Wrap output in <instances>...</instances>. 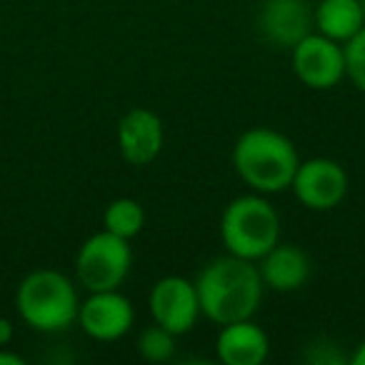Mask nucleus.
Returning a JSON list of instances; mask_svg holds the SVG:
<instances>
[{
    "mask_svg": "<svg viewBox=\"0 0 365 365\" xmlns=\"http://www.w3.org/2000/svg\"><path fill=\"white\" fill-rule=\"evenodd\" d=\"M200 313L218 325L248 320L263 300V278L255 260L225 253L213 258L195 278Z\"/></svg>",
    "mask_w": 365,
    "mask_h": 365,
    "instance_id": "nucleus-1",
    "label": "nucleus"
},
{
    "mask_svg": "<svg viewBox=\"0 0 365 365\" xmlns=\"http://www.w3.org/2000/svg\"><path fill=\"white\" fill-rule=\"evenodd\" d=\"M300 155L293 140L273 128H248L233 145V168L250 190L273 195L290 190Z\"/></svg>",
    "mask_w": 365,
    "mask_h": 365,
    "instance_id": "nucleus-2",
    "label": "nucleus"
},
{
    "mask_svg": "<svg viewBox=\"0 0 365 365\" xmlns=\"http://www.w3.org/2000/svg\"><path fill=\"white\" fill-rule=\"evenodd\" d=\"M16 310L23 323L38 333H63L78 323L81 298L68 275L53 268H38L18 283Z\"/></svg>",
    "mask_w": 365,
    "mask_h": 365,
    "instance_id": "nucleus-3",
    "label": "nucleus"
},
{
    "mask_svg": "<svg viewBox=\"0 0 365 365\" xmlns=\"http://www.w3.org/2000/svg\"><path fill=\"white\" fill-rule=\"evenodd\" d=\"M220 240L225 253L258 263L280 240V215L263 193L238 195L220 215Z\"/></svg>",
    "mask_w": 365,
    "mask_h": 365,
    "instance_id": "nucleus-4",
    "label": "nucleus"
},
{
    "mask_svg": "<svg viewBox=\"0 0 365 365\" xmlns=\"http://www.w3.org/2000/svg\"><path fill=\"white\" fill-rule=\"evenodd\" d=\"M133 268L130 240L98 230L91 238L83 240L76 255V278L88 293L96 290H118L125 283L128 273Z\"/></svg>",
    "mask_w": 365,
    "mask_h": 365,
    "instance_id": "nucleus-5",
    "label": "nucleus"
},
{
    "mask_svg": "<svg viewBox=\"0 0 365 365\" xmlns=\"http://www.w3.org/2000/svg\"><path fill=\"white\" fill-rule=\"evenodd\" d=\"M348 173L333 158H308L298 163L290 182L295 200L308 210H333L348 195Z\"/></svg>",
    "mask_w": 365,
    "mask_h": 365,
    "instance_id": "nucleus-6",
    "label": "nucleus"
},
{
    "mask_svg": "<svg viewBox=\"0 0 365 365\" xmlns=\"http://www.w3.org/2000/svg\"><path fill=\"white\" fill-rule=\"evenodd\" d=\"M290 66L295 78L310 91H330L345 78L343 43L330 41L318 31L308 33L290 48Z\"/></svg>",
    "mask_w": 365,
    "mask_h": 365,
    "instance_id": "nucleus-7",
    "label": "nucleus"
},
{
    "mask_svg": "<svg viewBox=\"0 0 365 365\" xmlns=\"http://www.w3.org/2000/svg\"><path fill=\"white\" fill-rule=\"evenodd\" d=\"M153 323L163 325L175 335H185L195 328L200 313V300L195 280L182 275H165L150 288L148 295Z\"/></svg>",
    "mask_w": 365,
    "mask_h": 365,
    "instance_id": "nucleus-8",
    "label": "nucleus"
},
{
    "mask_svg": "<svg viewBox=\"0 0 365 365\" xmlns=\"http://www.w3.org/2000/svg\"><path fill=\"white\" fill-rule=\"evenodd\" d=\"M135 323V308L120 290H96L88 293L78 310V325L83 333L101 343L120 340Z\"/></svg>",
    "mask_w": 365,
    "mask_h": 365,
    "instance_id": "nucleus-9",
    "label": "nucleus"
},
{
    "mask_svg": "<svg viewBox=\"0 0 365 365\" xmlns=\"http://www.w3.org/2000/svg\"><path fill=\"white\" fill-rule=\"evenodd\" d=\"M115 140L123 160L135 168H143L150 165L163 153L165 128H163L158 113L148 110V108H133L118 123Z\"/></svg>",
    "mask_w": 365,
    "mask_h": 365,
    "instance_id": "nucleus-10",
    "label": "nucleus"
},
{
    "mask_svg": "<svg viewBox=\"0 0 365 365\" xmlns=\"http://www.w3.org/2000/svg\"><path fill=\"white\" fill-rule=\"evenodd\" d=\"M258 28L268 43L293 48L313 33V8L308 0H263L258 11Z\"/></svg>",
    "mask_w": 365,
    "mask_h": 365,
    "instance_id": "nucleus-11",
    "label": "nucleus"
},
{
    "mask_svg": "<svg viewBox=\"0 0 365 365\" xmlns=\"http://www.w3.org/2000/svg\"><path fill=\"white\" fill-rule=\"evenodd\" d=\"M215 355L223 365H263L270 355V338L253 318L220 325Z\"/></svg>",
    "mask_w": 365,
    "mask_h": 365,
    "instance_id": "nucleus-12",
    "label": "nucleus"
},
{
    "mask_svg": "<svg viewBox=\"0 0 365 365\" xmlns=\"http://www.w3.org/2000/svg\"><path fill=\"white\" fill-rule=\"evenodd\" d=\"M263 285L275 293H295L310 278V258L303 248L293 243H275L258 260Z\"/></svg>",
    "mask_w": 365,
    "mask_h": 365,
    "instance_id": "nucleus-13",
    "label": "nucleus"
},
{
    "mask_svg": "<svg viewBox=\"0 0 365 365\" xmlns=\"http://www.w3.org/2000/svg\"><path fill=\"white\" fill-rule=\"evenodd\" d=\"M363 26L360 0H320L313 8V28L335 43H348Z\"/></svg>",
    "mask_w": 365,
    "mask_h": 365,
    "instance_id": "nucleus-14",
    "label": "nucleus"
},
{
    "mask_svg": "<svg viewBox=\"0 0 365 365\" xmlns=\"http://www.w3.org/2000/svg\"><path fill=\"white\" fill-rule=\"evenodd\" d=\"M103 228L125 240H133L145 228V210L135 198H128V195L115 198L108 203L106 213H103Z\"/></svg>",
    "mask_w": 365,
    "mask_h": 365,
    "instance_id": "nucleus-15",
    "label": "nucleus"
},
{
    "mask_svg": "<svg viewBox=\"0 0 365 365\" xmlns=\"http://www.w3.org/2000/svg\"><path fill=\"white\" fill-rule=\"evenodd\" d=\"M175 333L165 330L163 325L153 323L138 338V353L148 360V363H168L175 355Z\"/></svg>",
    "mask_w": 365,
    "mask_h": 365,
    "instance_id": "nucleus-16",
    "label": "nucleus"
},
{
    "mask_svg": "<svg viewBox=\"0 0 365 365\" xmlns=\"http://www.w3.org/2000/svg\"><path fill=\"white\" fill-rule=\"evenodd\" d=\"M343 56H345V78L365 93V26L343 43Z\"/></svg>",
    "mask_w": 365,
    "mask_h": 365,
    "instance_id": "nucleus-17",
    "label": "nucleus"
},
{
    "mask_svg": "<svg viewBox=\"0 0 365 365\" xmlns=\"http://www.w3.org/2000/svg\"><path fill=\"white\" fill-rule=\"evenodd\" d=\"M11 340H13V323L6 318H0V345L6 348Z\"/></svg>",
    "mask_w": 365,
    "mask_h": 365,
    "instance_id": "nucleus-18",
    "label": "nucleus"
},
{
    "mask_svg": "<svg viewBox=\"0 0 365 365\" xmlns=\"http://www.w3.org/2000/svg\"><path fill=\"white\" fill-rule=\"evenodd\" d=\"M0 365H23V358L11 350H3V345H0Z\"/></svg>",
    "mask_w": 365,
    "mask_h": 365,
    "instance_id": "nucleus-19",
    "label": "nucleus"
},
{
    "mask_svg": "<svg viewBox=\"0 0 365 365\" xmlns=\"http://www.w3.org/2000/svg\"><path fill=\"white\" fill-rule=\"evenodd\" d=\"M350 365H365V338L355 345L353 355H350Z\"/></svg>",
    "mask_w": 365,
    "mask_h": 365,
    "instance_id": "nucleus-20",
    "label": "nucleus"
},
{
    "mask_svg": "<svg viewBox=\"0 0 365 365\" xmlns=\"http://www.w3.org/2000/svg\"><path fill=\"white\" fill-rule=\"evenodd\" d=\"M360 6H363V16H365V0H360Z\"/></svg>",
    "mask_w": 365,
    "mask_h": 365,
    "instance_id": "nucleus-21",
    "label": "nucleus"
}]
</instances>
